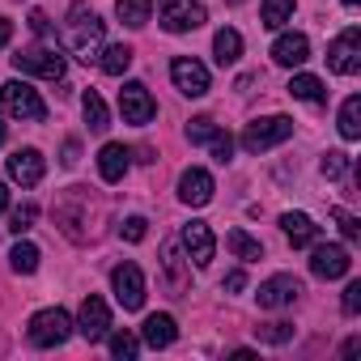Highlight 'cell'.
Wrapping results in <instances>:
<instances>
[{
  "label": "cell",
  "instance_id": "cell-1",
  "mask_svg": "<svg viewBox=\"0 0 361 361\" xmlns=\"http://www.w3.org/2000/svg\"><path fill=\"white\" fill-rule=\"evenodd\" d=\"M98 43H102V22H98V13L85 5V0H73L68 26H64V47H68L81 64H90V60H98V56H94Z\"/></svg>",
  "mask_w": 361,
  "mask_h": 361
},
{
  "label": "cell",
  "instance_id": "cell-2",
  "mask_svg": "<svg viewBox=\"0 0 361 361\" xmlns=\"http://www.w3.org/2000/svg\"><path fill=\"white\" fill-rule=\"evenodd\" d=\"M0 102H5V111L13 119H22V123H43L47 119V102L26 81H5V85H0Z\"/></svg>",
  "mask_w": 361,
  "mask_h": 361
},
{
  "label": "cell",
  "instance_id": "cell-3",
  "mask_svg": "<svg viewBox=\"0 0 361 361\" xmlns=\"http://www.w3.org/2000/svg\"><path fill=\"white\" fill-rule=\"evenodd\" d=\"M30 344L35 348H60L68 336H73V319L60 310V306H51V310H39L35 319H30Z\"/></svg>",
  "mask_w": 361,
  "mask_h": 361
},
{
  "label": "cell",
  "instance_id": "cell-4",
  "mask_svg": "<svg viewBox=\"0 0 361 361\" xmlns=\"http://www.w3.org/2000/svg\"><path fill=\"white\" fill-rule=\"evenodd\" d=\"M289 136H293V119H285V115H268V119L247 123V132H243V149H247V153H264V149H272V145H281V140H289Z\"/></svg>",
  "mask_w": 361,
  "mask_h": 361
},
{
  "label": "cell",
  "instance_id": "cell-5",
  "mask_svg": "<svg viewBox=\"0 0 361 361\" xmlns=\"http://www.w3.org/2000/svg\"><path fill=\"white\" fill-rule=\"evenodd\" d=\"M327 68L340 73V77H353V73L361 68V30H357V26H348V30H340V35L331 39V47H327Z\"/></svg>",
  "mask_w": 361,
  "mask_h": 361
},
{
  "label": "cell",
  "instance_id": "cell-6",
  "mask_svg": "<svg viewBox=\"0 0 361 361\" xmlns=\"http://www.w3.org/2000/svg\"><path fill=\"white\" fill-rule=\"evenodd\" d=\"M13 68L18 73H35V77H47V81H60L64 77V56L56 47H26L13 56Z\"/></svg>",
  "mask_w": 361,
  "mask_h": 361
},
{
  "label": "cell",
  "instance_id": "cell-7",
  "mask_svg": "<svg viewBox=\"0 0 361 361\" xmlns=\"http://www.w3.org/2000/svg\"><path fill=\"white\" fill-rule=\"evenodd\" d=\"M111 289H115V302L123 310H140L145 306V272L136 264H119L111 272Z\"/></svg>",
  "mask_w": 361,
  "mask_h": 361
},
{
  "label": "cell",
  "instance_id": "cell-8",
  "mask_svg": "<svg viewBox=\"0 0 361 361\" xmlns=\"http://www.w3.org/2000/svg\"><path fill=\"white\" fill-rule=\"evenodd\" d=\"M157 18L170 35H188V30L204 26V5H196V0H161Z\"/></svg>",
  "mask_w": 361,
  "mask_h": 361
},
{
  "label": "cell",
  "instance_id": "cell-9",
  "mask_svg": "<svg viewBox=\"0 0 361 361\" xmlns=\"http://www.w3.org/2000/svg\"><path fill=\"white\" fill-rule=\"evenodd\" d=\"M170 81H174L178 94H188V98H204L209 94V68L200 60H192V56H178L170 64Z\"/></svg>",
  "mask_w": 361,
  "mask_h": 361
},
{
  "label": "cell",
  "instance_id": "cell-10",
  "mask_svg": "<svg viewBox=\"0 0 361 361\" xmlns=\"http://www.w3.org/2000/svg\"><path fill=\"white\" fill-rule=\"evenodd\" d=\"M119 111H123V119H128V123L145 128V123L157 115V102H153V94H149L140 81H128V85L119 90Z\"/></svg>",
  "mask_w": 361,
  "mask_h": 361
},
{
  "label": "cell",
  "instance_id": "cell-11",
  "mask_svg": "<svg viewBox=\"0 0 361 361\" xmlns=\"http://www.w3.org/2000/svg\"><path fill=\"white\" fill-rule=\"evenodd\" d=\"M255 298H259V306H264V310H281V306H293V302L302 298V281H298V276H289V272H281V276L264 281Z\"/></svg>",
  "mask_w": 361,
  "mask_h": 361
},
{
  "label": "cell",
  "instance_id": "cell-12",
  "mask_svg": "<svg viewBox=\"0 0 361 361\" xmlns=\"http://www.w3.org/2000/svg\"><path fill=\"white\" fill-rule=\"evenodd\" d=\"M178 200L192 204V209H204L213 200V174L200 170V166H188L183 174H178Z\"/></svg>",
  "mask_w": 361,
  "mask_h": 361
},
{
  "label": "cell",
  "instance_id": "cell-13",
  "mask_svg": "<svg viewBox=\"0 0 361 361\" xmlns=\"http://www.w3.org/2000/svg\"><path fill=\"white\" fill-rule=\"evenodd\" d=\"M348 268H353V259H348V251L336 247V243H319L314 255H310V272L323 276V281H340Z\"/></svg>",
  "mask_w": 361,
  "mask_h": 361
},
{
  "label": "cell",
  "instance_id": "cell-14",
  "mask_svg": "<svg viewBox=\"0 0 361 361\" xmlns=\"http://www.w3.org/2000/svg\"><path fill=\"white\" fill-rule=\"evenodd\" d=\"M77 331L94 344V340H102L106 331H111V310H106V302L98 298V293H90L85 302H81V314H77Z\"/></svg>",
  "mask_w": 361,
  "mask_h": 361
},
{
  "label": "cell",
  "instance_id": "cell-15",
  "mask_svg": "<svg viewBox=\"0 0 361 361\" xmlns=\"http://www.w3.org/2000/svg\"><path fill=\"white\" fill-rule=\"evenodd\" d=\"M43 170H47V161H43L39 149H18L9 157V178H13V183H22V188H39L43 183Z\"/></svg>",
  "mask_w": 361,
  "mask_h": 361
},
{
  "label": "cell",
  "instance_id": "cell-16",
  "mask_svg": "<svg viewBox=\"0 0 361 361\" xmlns=\"http://www.w3.org/2000/svg\"><path fill=\"white\" fill-rule=\"evenodd\" d=\"M183 247H188V255H192V264H209L213 259V251H217V238H213V230L204 226V221H192V226H183Z\"/></svg>",
  "mask_w": 361,
  "mask_h": 361
},
{
  "label": "cell",
  "instance_id": "cell-17",
  "mask_svg": "<svg viewBox=\"0 0 361 361\" xmlns=\"http://www.w3.org/2000/svg\"><path fill=\"white\" fill-rule=\"evenodd\" d=\"M272 60L285 64V68L306 64V60H310V39H306V35H281V39L272 43Z\"/></svg>",
  "mask_w": 361,
  "mask_h": 361
},
{
  "label": "cell",
  "instance_id": "cell-18",
  "mask_svg": "<svg viewBox=\"0 0 361 361\" xmlns=\"http://www.w3.org/2000/svg\"><path fill=\"white\" fill-rule=\"evenodd\" d=\"M128 157H132V149L128 145H102V153H98V174L106 178V183H119V178L128 174Z\"/></svg>",
  "mask_w": 361,
  "mask_h": 361
},
{
  "label": "cell",
  "instance_id": "cell-19",
  "mask_svg": "<svg viewBox=\"0 0 361 361\" xmlns=\"http://www.w3.org/2000/svg\"><path fill=\"white\" fill-rule=\"evenodd\" d=\"M140 336H145V344H149V348H170V344H174V336H178V327H174V319H170V314H149V319H145V327H140Z\"/></svg>",
  "mask_w": 361,
  "mask_h": 361
},
{
  "label": "cell",
  "instance_id": "cell-20",
  "mask_svg": "<svg viewBox=\"0 0 361 361\" xmlns=\"http://www.w3.org/2000/svg\"><path fill=\"white\" fill-rule=\"evenodd\" d=\"M281 230H285V238H289L293 247H310V243L319 238V226H314L306 213H285V217H281Z\"/></svg>",
  "mask_w": 361,
  "mask_h": 361
},
{
  "label": "cell",
  "instance_id": "cell-21",
  "mask_svg": "<svg viewBox=\"0 0 361 361\" xmlns=\"http://www.w3.org/2000/svg\"><path fill=\"white\" fill-rule=\"evenodd\" d=\"M213 56H217V64L226 68V64H238V56H243V35L238 30H217L213 35Z\"/></svg>",
  "mask_w": 361,
  "mask_h": 361
},
{
  "label": "cell",
  "instance_id": "cell-22",
  "mask_svg": "<svg viewBox=\"0 0 361 361\" xmlns=\"http://www.w3.org/2000/svg\"><path fill=\"white\" fill-rule=\"evenodd\" d=\"M98 68H102L106 77H123V73L132 68V47H128V43H111V47L102 51Z\"/></svg>",
  "mask_w": 361,
  "mask_h": 361
},
{
  "label": "cell",
  "instance_id": "cell-23",
  "mask_svg": "<svg viewBox=\"0 0 361 361\" xmlns=\"http://www.w3.org/2000/svg\"><path fill=\"white\" fill-rule=\"evenodd\" d=\"M226 247L243 259V264H255V259H264V243H255L247 230H230L226 234Z\"/></svg>",
  "mask_w": 361,
  "mask_h": 361
},
{
  "label": "cell",
  "instance_id": "cell-24",
  "mask_svg": "<svg viewBox=\"0 0 361 361\" xmlns=\"http://www.w3.org/2000/svg\"><path fill=\"white\" fill-rule=\"evenodd\" d=\"M115 13H119V22L123 26H145L149 22V13H153V0H119V5H115Z\"/></svg>",
  "mask_w": 361,
  "mask_h": 361
},
{
  "label": "cell",
  "instance_id": "cell-25",
  "mask_svg": "<svg viewBox=\"0 0 361 361\" xmlns=\"http://www.w3.org/2000/svg\"><path fill=\"white\" fill-rule=\"evenodd\" d=\"M289 94H293V98H302V102H323V98H327L323 81H319V77H310V73H298V77L289 81Z\"/></svg>",
  "mask_w": 361,
  "mask_h": 361
},
{
  "label": "cell",
  "instance_id": "cell-26",
  "mask_svg": "<svg viewBox=\"0 0 361 361\" xmlns=\"http://www.w3.org/2000/svg\"><path fill=\"white\" fill-rule=\"evenodd\" d=\"M81 111H85V123H90V132H106L111 128V115H106V102L90 90L85 98H81Z\"/></svg>",
  "mask_w": 361,
  "mask_h": 361
},
{
  "label": "cell",
  "instance_id": "cell-27",
  "mask_svg": "<svg viewBox=\"0 0 361 361\" xmlns=\"http://www.w3.org/2000/svg\"><path fill=\"white\" fill-rule=\"evenodd\" d=\"M340 136L344 140H357L361 136V98L357 94L344 98V106H340Z\"/></svg>",
  "mask_w": 361,
  "mask_h": 361
},
{
  "label": "cell",
  "instance_id": "cell-28",
  "mask_svg": "<svg viewBox=\"0 0 361 361\" xmlns=\"http://www.w3.org/2000/svg\"><path fill=\"white\" fill-rule=\"evenodd\" d=\"M289 18H293V0H264V9H259V22H264L268 30H281Z\"/></svg>",
  "mask_w": 361,
  "mask_h": 361
},
{
  "label": "cell",
  "instance_id": "cell-29",
  "mask_svg": "<svg viewBox=\"0 0 361 361\" xmlns=\"http://www.w3.org/2000/svg\"><path fill=\"white\" fill-rule=\"evenodd\" d=\"M9 259H13V272H22V276L39 272V247H35V243H18Z\"/></svg>",
  "mask_w": 361,
  "mask_h": 361
},
{
  "label": "cell",
  "instance_id": "cell-30",
  "mask_svg": "<svg viewBox=\"0 0 361 361\" xmlns=\"http://www.w3.org/2000/svg\"><path fill=\"white\" fill-rule=\"evenodd\" d=\"M161 268L174 285H183V255H178V243H166L161 247Z\"/></svg>",
  "mask_w": 361,
  "mask_h": 361
},
{
  "label": "cell",
  "instance_id": "cell-31",
  "mask_svg": "<svg viewBox=\"0 0 361 361\" xmlns=\"http://www.w3.org/2000/svg\"><path fill=\"white\" fill-rule=\"evenodd\" d=\"M319 170H323V178H340V174L348 170V153L327 149V153H323V161H319Z\"/></svg>",
  "mask_w": 361,
  "mask_h": 361
},
{
  "label": "cell",
  "instance_id": "cell-32",
  "mask_svg": "<svg viewBox=\"0 0 361 361\" xmlns=\"http://www.w3.org/2000/svg\"><path fill=\"white\" fill-rule=\"evenodd\" d=\"M255 336L264 344H285V340H293V323H264V327H255Z\"/></svg>",
  "mask_w": 361,
  "mask_h": 361
},
{
  "label": "cell",
  "instance_id": "cell-33",
  "mask_svg": "<svg viewBox=\"0 0 361 361\" xmlns=\"http://www.w3.org/2000/svg\"><path fill=\"white\" fill-rule=\"evenodd\" d=\"M106 336H111V353L115 357H136L140 353V340L132 331H106Z\"/></svg>",
  "mask_w": 361,
  "mask_h": 361
},
{
  "label": "cell",
  "instance_id": "cell-34",
  "mask_svg": "<svg viewBox=\"0 0 361 361\" xmlns=\"http://www.w3.org/2000/svg\"><path fill=\"white\" fill-rule=\"evenodd\" d=\"M213 132H217V123H213L209 115H196V119L188 123V140H192V145H204Z\"/></svg>",
  "mask_w": 361,
  "mask_h": 361
},
{
  "label": "cell",
  "instance_id": "cell-35",
  "mask_svg": "<svg viewBox=\"0 0 361 361\" xmlns=\"http://www.w3.org/2000/svg\"><path fill=\"white\" fill-rule=\"evenodd\" d=\"M209 145H213V157H217L221 166L234 157V136H230V132H213V136H209Z\"/></svg>",
  "mask_w": 361,
  "mask_h": 361
},
{
  "label": "cell",
  "instance_id": "cell-36",
  "mask_svg": "<svg viewBox=\"0 0 361 361\" xmlns=\"http://www.w3.org/2000/svg\"><path fill=\"white\" fill-rule=\"evenodd\" d=\"M35 217H39V209H35V204H22V209L9 217V230H13V234H26V230L35 226Z\"/></svg>",
  "mask_w": 361,
  "mask_h": 361
},
{
  "label": "cell",
  "instance_id": "cell-37",
  "mask_svg": "<svg viewBox=\"0 0 361 361\" xmlns=\"http://www.w3.org/2000/svg\"><path fill=\"white\" fill-rule=\"evenodd\" d=\"M331 217H336V226H340V234H344L348 243H357V238H361V226H357V217H353V213H344V209H331Z\"/></svg>",
  "mask_w": 361,
  "mask_h": 361
},
{
  "label": "cell",
  "instance_id": "cell-38",
  "mask_svg": "<svg viewBox=\"0 0 361 361\" xmlns=\"http://www.w3.org/2000/svg\"><path fill=\"white\" fill-rule=\"evenodd\" d=\"M119 234H123L128 243H140V238L149 234V221H145V217H128V221L119 226Z\"/></svg>",
  "mask_w": 361,
  "mask_h": 361
},
{
  "label": "cell",
  "instance_id": "cell-39",
  "mask_svg": "<svg viewBox=\"0 0 361 361\" xmlns=\"http://www.w3.org/2000/svg\"><path fill=\"white\" fill-rule=\"evenodd\" d=\"M340 306H344V314H357V310H361V281H353V285L344 289V302H340Z\"/></svg>",
  "mask_w": 361,
  "mask_h": 361
},
{
  "label": "cell",
  "instance_id": "cell-40",
  "mask_svg": "<svg viewBox=\"0 0 361 361\" xmlns=\"http://www.w3.org/2000/svg\"><path fill=\"white\" fill-rule=\"evenodd\" d=\"M30 30H35V35H51V18H47L43 9H35V13H30Z\"/></svg>",
  "mask_w": 361,
  "mask_h": 361
},
{
  "label": "cell",
  "instance_id": "cell-41",
  "mask_svg": "<svg viewBox=\"0 0 361 361\" xmlns=\"http://www.w3.org/2000/svg\"><path fill=\"white\" fill-rule=\"evenodd\" d=\"M226 289H230V293L247 289V272H230V276H226Z\"/></svg>",
  "mask_w": 361,
  "mask_h": 361
},
{
  "label": "cell",
  "instance_id": "cell-42",
  "mask_svg": "<svg viewBox=\"0 0 361 361\" xmlns=\"http://www.w3.org/2000/svg\"><path fill=\"white\" fill-rule=\"evenodd\" d=\"M9 39H13V22H9V18H0V47H5Z\"/></svg>",
  "mask_w": 361,
  "mask_h": 361
},
{
  "label": "cell",
  "instance_id": "cell-43",
  "mask_svg": "<svg viewBox=\"0 0 361 361\" xmlns=\"http://www.w3.org/2000/svg\"><path fill=\"white\" fill-rule=\"evenodd\" d=\"M77 153H81L77 140H68V145H64V166H77Z\"/></svg>",
  "mask_w": 361,
  "mask_h": 361
},
{
  "label": "cell",
  "instance_id": "cell-44",
  "mask_svg": "<svg viewBox=\"0 0 361 361\" xmlns=\"http://www.w3.org/2000/svg\"><path fill=\"white\" fill-rule=\"evenodd\" d=\"M5 209H9V188L0 183V213H5Z\"/></svg>",
  "mask_w": 361,
  "mask_h": 361
},
{
  "label": "cell",
  "instance_id": "cell-45",
  "mask_svg": "<svg viewBox=\"0 0 361 361\" xmlns=\"http://www.w3.org/2000/svg\"><path fill=\"white\" fill-rule=\"evenodd\" d=\"M5 136H9V123H5V119H0V145H5Z\"/></svg>",
  "mask_w": 361,
  "mask_h": 361
},
{
  "label": "cell",
  "instance_id": "cell-46",
  "mask_svg": "<svg viewBox=\"0 0 361 361\" xmlns=\"http://www.w3.org/2000/svg\"><path fill=\"white\" fill-rule=\"evenodd\" d=\"M344 5H348V9H357V5H361V0H344Z\"/></svg>",
  "mask_w": 361,
  "mask_h": 361
}]
</instances>
